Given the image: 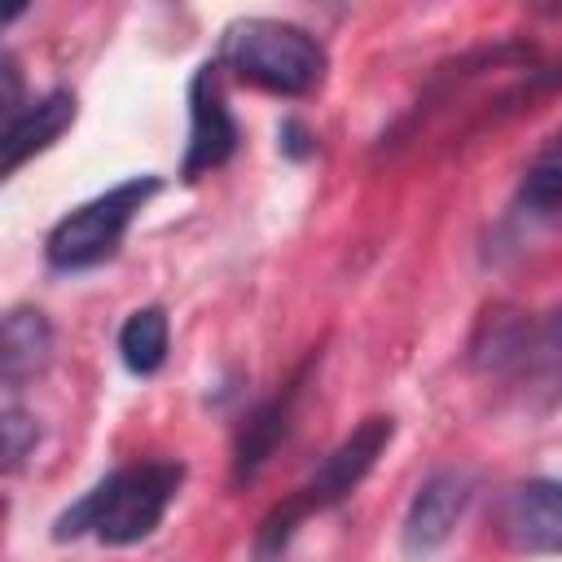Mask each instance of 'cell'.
<instances>
[{
    "instance_id": "7c38bea8",
    "label": "cell",
    "mask_w": 562,
    "mask_h": 562,
    "mask_svg": "<svg viewBox=\"0 0 562 562\" xmlns=\"http://www.w3.org/2000/svg\"><path fill=\"white\" fill-rule=\"evenodd\" d=\"M518 382L544 395V404L562 400V307L549 312L544 321H531V338L522 347V360L514 369Z\"/></svg>"
},
{
    "instance_id": "52a82bcc",
    "label": "cell",
    "mask_w": 562,
    "mask_h": 562,
    "mask_svg": "<svg viewBox=\"0 0 562 562\" xmlns=\"http://www.w3.org/2000/svg\"><path fill=\"white\" fill-rule=\"evenodd\" d=\"M501 531L522 553L562 549V479H522L501 501Z\"/></svg>"
},
{
    "instance_id": "277c9868",
    "label": "cell",
    "mask_w": 562,
    "mask_h": 562,
    "mask_svg": "<svg viewBox=\"0 0 562 562\" xmlns=\"http://www.w3.org/2000/svg\"><path fill=\"white\" fill-rule=\"evenodd\" d=\"M237 140H241V132H237V119L224 101L220 66L202 61L189 79V145H184L180 176L198 180V176L224 167L237 154Z\"/></svg>"
},
{
    "instance_id": "d6986e66",
    "label": "cell",
    "mask_w": 562,
    "mask_h": 562,
    "mask_svg": "<svg viewBox=\"0 0 562 562\" xmlns=\"http://www.w3.org/2000/svg\"><path fill=\"white\" fill-rule=\"evenodd\" d=\"M540 154H544V158H553V162H562V127H558V132L549 136V145H544Z\"/></svg>"
},
{
    "instance_id": "9a60e30c",
    "label": "cell",
    "mask_w": 562,
    "mask_h": 562,
    "mask_svg": "<svg viewBox=\"0 0 562 562\" xmlns=\"http://www.w3.org/2000/svg\"><path fill=\"white\" fill-rule=\"evenodd\" d=\"M514 202H518V211H527V215H558V211H562V162L536 154L531 167H527L522 180H518Z\"/></svg>"
},
{
    "instance_id": "8fae6325",
    "label": "cell",
    "mask_w": 562,
    "mask_h": 562,
    "mask_svg": "<svg viewBox=\"0 0 562 562\" xmlns=\"http://www.w3.org/2000/svg\"><path fill=\"white\" fill-rule=\"evenodd\" d=\"M527 338H531V321L518 307L496 303L479 316V329L470 338V364L487 378H514Z\"/></svg>"
},
{
    "instance_id": "5bb4252c",
    "label": "cell",
    "mask_w": 562,
    "mask_h": 562,
    "mask_svg": "<svg viewBox=\"0 0 562 562\" xmlns=\"http://www.w3.org/2000/svg\"><path fill=\"white\" fill-rule=\"evenodd\" d=\"M303 518H312V509L303 505L299 492H290L285 501H277V505L259 518V527H255V562H277V558L290 549V540H294V531L303 527Z\"/></svg>"
},
{
    "instance_id": "8992f818",
    "label": "cell",
    "mask_w": 562,
    "mask_h": 562,
    "mask_svg": "<svg viewBox=\"0 0 562 562\" xmlns=\"http://www.w3.org/2000/svg\"><path fill=\"white\" fill-rule=\"evenodd\" d=\"M391 439H395V422H391V417H382V413L364 417L347 439H338V443L329 448V457H325V461L312 470V479L299 487L303 505L316 514V509H329V505H338L342 496H351V492L364 483V474L378 465V457L386 452Z\"/></svg>"
},
{
    "instance_id": "2e32d148",
    "label": "cell",
    "mask_w": 562,
    "mask_h": 562,
    "mask_svg": "<svg viewBox=\"0 0 562 562\" xmlns=\"http://www.w3.org/2000/svg\"><path fill=\"white\" fill-rule=\"evenodd\" d=\"M0 435H4V470H18L40 443V422L18 400H9L0 413Z\"/></svg>"
},
{
    "instance_id": "ba28073f",
    "label": "cell",
    "mask_w": 562,
    "mask_h": 562,
    "mask_svg": "<svg viewBox=\"0 0 562 562\" xmlns=\"http://www.w3.org/2000/svg\"><path fill=\"white\" fill-rule=\"evenodd\" d=\"M75 123V92L53 88L40 101H26L0 132V176H13L26 158L48 149Z\"/></svg>"
},
{
    "instance_id": "5b68a950",
    "label": "cell",
    "mask_w": 562,
    "mask_h": 562,
    "mask_svg": "<svg viewBox=\"0 0 562 562\" xmlns=\"http://www.w3.org/2000/svg\"><path fill=\"white\" fill-rule=\"evenodd\" d=\"M470 492H474L470 470H461V465L430 470L417 483V492H413V501L404 509V527H400L404 553L408 558H430L435 549H443L452 527L461 522V514L470 505Z\"/></svg>"
},
{
    "instance_id": "30bf717a",
    "label": "cell",
    "mask_w": 562,
    "mask_h": 562,
    "mask_svg": "<svg viewBox=\"0 0 562 562\" xmlns=\"http://www.w3.org/2000/svg\"><path fill=\"white\" fill-rule=\"evenodd\" d=\"M53 356V329L40 307H9L0 329V382L13 395L26 378H35Z\"/></svg>"
},
{
    "instance_id": "9c48e42d",
    "label": "cell",
    "mask_w": 562,
    "mask_h": 562,
    "mask_svg": "<svg viewBox=\"0 0 562 562\" xmlns=\"http://www.w3.org/2000/svg\"><path fill=\"white\" fill-rule=\"evenodd\" d=\"M299 382H303V373H299L281 395H272V400H263V404H255V408L246 413V422H241V430H237V439H233V465H228L233 487H246V483L268 465V457L277 452V443L285 439Z\"/></svg>"
},
{
    "instance_id": "e0dca14e",
    "label": "cell",
    "mask_w": 562,
    "mask_h": 562,
    "mask_svg": "<svg viewBox=\"0 0 562 562\" xmlns=\"http://www.w3.org/2000/svg\"><path fill=\"white\" fill-rule=\"evenodd\" d=\"M277 145H281V154H290L294 162H303V158L316 154V136H312L299 119H281V127H277Z\"/></svg>"
},
{
    "instance_id": "ac0fdd59",
    "label": "cell",
    "mask_w": 562,
    "mask_h": 562,
    "mask_svg": "<svg viewBox=\"0 0 562 562\" xmlns=\"http://www.w3.org/2000/svg\"><path fill=\"white\" fill-rule=\"evenodd\" d=\"M0 75H4V97H0V105H4V123L26 105L22 101V70H18V57L13 53H4L0 57Z\"/></svg>"
},
{
    "instance_id": "3957f363",
    "label": "cell",
    "mask_w": 562,
    "mask_h": 562,
    "mask_svg": "<svg viewBox=\"0 0 562 562\" xmlns=\"http://www.w3.org/2000/svg\"><path fill=\"white\" fill-rule=\"evenodd\" d=\"M162 189L158 176H132L97 198H88L83 206H75L70 215H61L48 237H44V259L57 268V272H83V268H97L105 263L123 233L132 228L136 211Z\"/></svg>"
},
{
    "instance_id": "7a4b0ae2",
    "label": "cell",
    "mask_w": 562,
    "mask_h": 562,
    "mask_svg": "<svg viewBox=\"0 0 562 562\" xmlns=\"http://www.w3.org/2000/svg\"><path fill=\"white\" fill-rule=\"evenodd\" d=\"M220 61L272 92V97H307L325 79V48L312 31L281 22V18H237L220 35Z\"/></svg>"
},
{
    "instance_id": "6da1fadb",
    "label": "cell",
    "mask_w": 562,
    "mask_h": 562,
    "mask_svg": "<svg viewBox=\"0 0 562 562\" xmlns=\"http://www.w3.org/2000/svg\"><path fill=\"white\" fill-rule=\"evenodd\" d=\"M180 483H184L180 461L119 465L101 483H92L70 509H61L53 518V540L66 544V540H79V536H97L101 544H114V549L136 544L162 522Z\"/></svg>"
},
{
    "instance_id": "4fadbf2b",
    "label": "cell",
    "mask_w": 562,
    "mask_h": 562,
    "mask_svg": "<svg viewBox=\"0 0 562 562\" xmlns=\"http://www.w3.org/2000/svg\"><path fill=\"white\" fill-rule=\"evenodd\" d=\"M167 342H171V325H167V312L158 303L149 307H136L123 329H119V356L123 364L136 373V378H149L162 369L167 360Z\"/></svg>"
}]
</instances>
